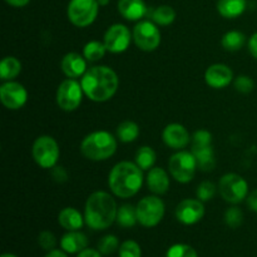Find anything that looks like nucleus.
Returning <instances> with one entry per match:
<instances>
[{"label": "nucleus", "instance_id": "25", "mask_svg": "<svg viewBox=\"0 0 257 257\" xmlns=\"http://www.w3.org/2000/svg\"><path fill=\"white\" fill-rule=\"evenodd\" d=\"M115 221H117L118 225L122 226V227H133V226L138 222L136 207H133V206L131 205L120 206V207L118 208Z\"/></svg>", "mask_w": 257, "mask_h": 257}, {"label": "nucleus", "instance_id": "22", "mask_svg": "<svg viewBox=\"0 0 257 257\" xmlns=\"http://www.w3.org/2000/svg\"><path fill=\"white\" fill-rule=\"evenodd\" d=\"M83 220L84 218L80 215L79 211L73 207L64 208V210L60 211L59 216H58L60 226L68 231H78L79 228H82L83 223H84Z\"/></svg>", "mask_w": 257, "mask_h": 257}, {"label": "nucleus", "instance_id": "23", "mask_svg": "<svg viewBox=\"0 0 257 257\" xmlns=\"http://www.w3.org/2000/svg\"><path fill=\"white\" fill-rule=\"evenodd\" d=\"M246 9V0H218L217 10L222 17L233 19Z\"/></svg>", "mask_w": 257, "mask_h": 257}, {"label": "nucleus", "instance_id": "27", "mask_svg": "<svg viewBox=\"0 0 257 257\" xmlns=\"http://www.w3.org/2000/svg\"><path fill=\"white\" fill-rule=\"evenodd\" d=\"M246 37L243 33L237 30H231L226 33L222 38V47L228 52H237L245 44Z\"/></svg>", "mask_w": 257, "mask_h": 257}, {"label": "nucleus", "instance_id": "29", "mask_svg": "<svg viewBox=\"0 0 257 257\" xmlns=\"http://www.w3.org/2000/svg\"><path fill=\"white\" fill-rule=\"evenodd\" d=\"M105 52H107V48H105L104 43H100L98 40H92V42L87 43L84 45V49H83L84 58H87V60H89V62L100 60L104 57Z\"/></svg>", "mask_w": 257, "mask_h": 257}, {"label": "nucleus", "instance_id": "16", "mask_svg": "<svg viewBox=\"0 0 257 257\" xmlns=\"http://www.w3.org/2000/svg\"><path fill=\"white\" fill-rule=\"evenodd\" d=\"M205 79L211 88L221 89V88L227 87L232 82L233 73L231 68L226 64H213L206 70Z\"/></svg>", "mask_w": 257, "mask_h": 257}, {"label": "nucleus", "instance_id": "8", "mask_svg": "<svg viewBox=\"0 0 257 257\" xmlns=\"http://www.w3.org/2000/svg\"><path fill=\"white\" fill-rule=\"evenodd\" d=\"M97 0H70L68 18L75 27L84 28L92 24L98 15Z\"/></svg>", "mask_w": 257, "mask_h": 257}, {"label": "nucleus", "instance_id": "32", "mask_svg": "<svg viewBox=\"0 0 257 257\" xmlns=\"http://www.w3.org/2000/svg\"><path fill=\"white\" fill-rule=\"evenodd\" d=\"M166 257H198L197 252L191 246L185 245V243H177L168 248Z\"/></svg>", "mask_w": 257, "mask_h": 257}, {"label": "nucleus", "instance_id": "6", "mask_svg": "<svg viewBox=\"0 0 257 257\" xmlns=\"http://www.w3.org/2000/svg\"><path fill=\"white\" fill-rule=\"evenodd\" d=\"M138 222L145 227H155L162 221L165 216V203L156 196L145 197L138 202L137 207Z\"/></svg>", "mask_w": 257, "mask_h": 257}, {"label": "nucleus", "instance_id": "9", "mask_svg": "<svg viewBox=\"0 0 257 257\" xmlns=\"http://www.w3.org/2000/svg\"><path fill=\"white\" fill-rule=\"evenodd\" d=\"M33 157L43 168H53L59 158V147L50 136H40L33 145Z\"/></svg>", "mask_w": 257, "mask_h": 257}, {"label": "nucleus", "instance_id": "26", "mask_svg": "<svg viewBox=\"0 0 257 257\" xmlns=\"http://www.w3.org/2000/svg\"><path fill=\"white\" fill-rule=\"evenodd\" d=\"M140 136V127L137 123L131 122V120H125V122L120 123L117 128V137L119 138L122 142L130 143L136 141Z\"/></svg>", "mask_w": 257, "mask_h": 257}, {"label": "nucleus", "instance_id": "17", "mask_svg": "<svg viewBox=\"0 0 257 257\" xmlns=\"http://www.w3.org/2000/svg\"><path fill=\"white\" fill-rule=\"evenodd\" d=\"M190 135L182 124L172 123V124H168L163 131V142L173 150L185 148L190 143Z\"/></svg>", "mask_w": 257, "mask_h": 257}, {"label": "nucleus", "instance_id": "21", "mask_svg": "<svg viewBox=\"0 0 257 257\" xmlns=\"http://www.w3.org/2000/svg\"><path fill=\"white\" fill-rule=\"evenodd\" d=\"M147 185L148 188L152 191L153 193L157 195H163L170 188V178L166 171L163 168L156 167L148 172L147 176Z\"/></svg>", "mask_w": 257, "mask_h": 257}, {"label": "nucleus", "instance_id": "44", "mask_svg": "<svg viewBox=\"0 0 257 257\" xmlns=\"http://www.w3.org/2000/svg\"><path fill=\"white\" fill-rule=\"evenodd\" d=\"M97 2H98V4H99V5H107L109 0H97Z\"/></svg>", "mask_w": 257, "mask_h": 257}, {"label": "nucleus", "instance_id": "11", "mask_svg": "<svg viewBox=\"0 0 257 257\" xmlns=\"http://www.w3.org/2000/svg\"><path fill=\"white\" fill-rule=\"evenodd\" d=\"M83 88L82 84L77 82L75 79L64 80L60 83L57 90V103L63 110L72 112L77 109L82 103L83 98Z\"/></svg>", "mask_w": 257, "mask_h": 257}, {"label": "nucleus", "instance_id": "10", "mask_svg": "<svg viewBox=\"0 0 257 257\" xmlns=\"http://www.w3.org/2000/svg\"><path fill=\"white\" fill-rule=\"evenodd\" d=\"M218 190L225 201L230 203H240L247 196V182L236 173H227L221 178Z\"/></svg>", "mask_w": 257, "mask_h": 257}, {"label": "nucleus", "instance_id": "40", "mask_svg": "<svg viewBox=\"0 0 257 257\" xmlns=\"http://www.w3.org/2000/svg\"><path fill=\"white\" fill-rule=\"evenodd\" d=\"M53 177L58 181V182H63L67 180V173L63 170V167H55L53 171Z\"/></svg>", "mask_w": 257, "mask_h": 257}, {"label": "nucleus", "instance_id": "41", "mask_svg": "<svg viewBox=\"0 0 257 257\" xmlns=\"http://www.w3.org/2000/svg\"><path fill=\"white\" fill-rule=\"evenodd\" d=\"M248 49H250L252 57L257 59V33L250 38V42H248Z\"/></svg>", "mask_w": 257, "mask_h": 257}, {"label": "nucleus", "instance_id": "33", "mask_svg": "<svg viewBox=\"0 0 257 257\" xmlns=\"http://www.w3.org/2000/svg\"><path fill=\"white\" fill-rule=\"evenodd\" d=\"M119 257H142L141 246L133 240L124 241L119 247Z\"/></svg>", "mask_w": 257, "mask_h": 257}, {"label": "nucleus", "instance_id": "30", "mask_svg": "<svg viewBox=\"0 0 257 257\" xmlns=\"http://www.w3.org/2000/svg\"><path fill=\"white\" fill-rule=\"evenodd\" d=\"M151 17H152L153 22L157 23V24L170 25L175 22L176 12L173 10V8L168 7V5H162V7H158L157 9L153 10Z\"/></svg>", "mask_w": 257, "mask_h": 257}, {"label": "nucleus", "instance_id": "15", "mask_svg": "<svg viewBox=\"0 0 257 257\" xmlns=\"http://www.w3.org/2000/svg\"><path fill=\"white\" fill-rule=\"evenodd\" d=\"M205 216V207L200 200H183L176 207V218L183 225H195Z\"/></svg>", "mask_w": 257, "mask_h": 257}, {"label": "nucleus", "instance_id": "45", "mask_svg": "<svg viewBox=\"0 0 257 257\" xmlns=\"http://www.w3.org/2000/svg\"><path fill=\"white\" fill-rule=\"evenodd\" d=\"M2 257H18V256L13 255V253H4V255H2Z\"/></svg>", "mask_w": 257, "mask_h": 257}, {"label": "nucleus", "instance_id": "37", "mask_svg": "<svg viewBox=\"0 0 257 257\" xmlns=\"http://www.w3.org/2000/svg\"><path fill=\"white\" fill-rule=\"evenodd\" d=\"M253 80L247 75H240L235 80V88L240 93H250L253 89Z\"/></svg>", "mask_w": 257, "mask_h": 257}, {"label": "nucleus", "instance_id": "42", "mask_svg": "<svg viewBox=\"0 0 257 257\" xmlns=\"http://www.w3.org/2000/svg\"><path fill=\"white\" fill-rule=\"evenodd\" d=\"M5 2H7L8 4L13 5V7L20 8V7H25L30 0H5Z\"/></svg>", "mask_w": 257, "mask_h": 257}, {"label": "nucleus", "instance_id": "1", "mask_svg": "<svg viewBox=\"0 0 257 257\" xmlns=\"http://www.w3.org/2000/svg\"><path fill=\"white\" fill-rule=\"evenodd\" d=\"M83 92L94 102H105L118 89V77L113 69L105 65L93 67L84 73L80 82Z\"/></svg>", "mask_w": 257, "mask_h": 257}, {"label": "nucleus", "instance_id": "18", "mask_svg": "<svg viewBox=\"0 0 257 257\" xmlns=\"http://www.w3.org/2000/svg\"><path fill=\"white\" fill-rule=\"evenodd\" d=\"M62 70L67 77L78 78L87 72V63L78 53H68L62 59Z\"/></svg>", "mask_w": 257, "mask_h": 257}, {"label": "nucleus", "instance_id": "20", "mask_svg": "<svg viewBox=\"0 0 257 257\" xmlns=\"http://www.w3.org/2000/svg\"><path fill=\"white\" fill-rule=\"evenodd\" d=\"M88 238L87 236L79 231H69L65 233L60 240L62 250L67 253H79L84 248H87Z\"/></svg>", "mask_w": 257, "mask_h": 257}, {"label": "nucleus", "instance_id": "24", "mask_svg": "<svg viewBox=\"0 0 257 257\" xmlns=\"http://www.w3.org/2000/svg\"><path fill=\"white\" fill-rule=\"evenodd\" d=\"M22 70V63L14 57H5L0 64V77L3 80H10L18 77Z\"/></svg>", "mask_w": 257, "mask_h": 257}, {"label": "nucleus", "instance_id": "4", "mask_svg": "<svg viewBox=\"0 0 257 257\" xmlns=\"http://www.w3.org/2000/svg\"><path fill=\"white\" fill-rule=\"evenodd\" d=\"M117 150V141L105 131H97L83 140L80 151L83 156L92 161H104L112 157Z\"/></svg>", "mask_w": 257, "mask_h": 257}, {"label": "nucleus", "instance_id": "34", "mask_svg": "<svg viewBox=\"0 0 257 257\" xmlns=\"http://www.w3.org/2000/svg\"><path fill=\"white\" fill-rule=\"evenodd\" d=\"M243 215L242 211L238 207H231L225 213V222L228 227L237 228L242 223Z\"/></svg>", "mask_w": 257, "mask_h": 257}, {"label": "nucleus", "instance_id": "31", "mask_svg": "<svg viewBox=\"0 0 257 257\" xmlns=\"http://www.w3.org/2000/svg\"><path fill=\"white\" fill-rule=\"evenodd\" d=\"M119 246V241L115 237L114 235H107L104 237H102L98 242V251H99L102 255H110V253L114 252L115 250Z\"/></svg>", "mask_w": 257, "mask_h": 257}, {"label": "nucleus", "instance_id": "43", "mask_svg": "<svg viewBox=\"0 0 257 257\" xmlns=\"http://www.w3.org/2000/svg\"><path fill=\"white\" fill-rule=\"evenodd\" d=\"M44 257H68L65 251H60V250H52L47 253Z\"/></svg>", "mask_w": 257, "mask_h": 257}, {"label": "nucleus", "instance_id": "35", "mask_svg": "<svg viewBox=\"0 0 257 257\" xmlns=\"http://www.w3.org/2000/svg\"><path fill=\"white\" fill-rule=\"evenodd\" d=\"M216 193V186L213 185L210 181H205V182L201 183L197 187V198L202 202H206V201H210L211 198H213Z\"/></svg>", "mask_w": 257, "mask_h": 257}, {"label": "nucleus", "instance_id": "14", "mask_svg": "<svg viewBox=\"0 0 257 257\" xmlns=\"http://www.w3.org/2000/svg\"><path fill=\"white\" fill-rule=\"evenodd\" d=\"M104 45L108 52L122 53L127 50L131 43V32L123 24H114L105 32Z\"/></svg>", "mask_w": 257, "mask_h": 257}, {"label": "nucleus", "instance_id": "13", "mask_svg": "<svg viewBox=\"0 0 257 257\" xmlns=\"http://www.w3.org/2000/svg\"><path fill=\"white\" fill-rule=\"evenodd\" d=\"M0 99L8 109H19L27 103L28 92L20 83L8 82L0 87Z\"/></svg>", "mask_w": 257, "mask_h": 257}, {"label": "nucleus", "instance_id": "3", "mask_svg": "<svg viewBox=\"0 0 257 257\" xmlns=\"http://www.w3.org/2000/svg\"><path fill=\"white\" fill-rule=\"evenodd\" d=\"M143 183L142 170L132 162H119L112 168L108 185L117 197L128 198L140 191Z\"/></svg>", "mask_w": 257, "mask_h": 257}, {"label": "nucleus", "instance_id": "36", "mask_svg": "<svg viewBox=\"0 0 257 257\" xmlns=\"http://www.w3.org/2000/svg\"><path fill=\"white\" fill-rule=\"evenodd\" d=\"M38 242L42 248L47 251L54 250L55 245H57V238H55L54 233L50 232V231H43L40 232L39 237H38Z\"/></svg>", "mask_w": 257, "mask_h": 257}, {"label": "nucleus", "instance_id": "5", "mask_svg": "<svg viewBox=\"0 0 257 257\" xmlns=\"http://www.w3.org/2000/svg\"><path fill=\"white\" fill-rule=\"evenodd\" d=\"M212 136L208 131L200 130L192 137V153L197 160V166L202 171H212L215 168V152L211 146Z\"/></svg>", "mask_w": 257, "mask_h": 257}, {"label": "nucleus", "instance_id": "28", "mask_svg": "<svg viewBox=\"0 0 257 257\" xmlns=\"http://www.w3.org/2000/svg\"><path fill=\"white\" fill-rule=\"evenodd\" d=\"M156 162V152L148 146L141 147L136 153V165L143 171L150 170Z\"/></svg>", "mask_w": 257, "mask_h": 257}, {"label": "nucleus", "instance_id": "7", "mask_svg": "<svg viewBox=\"0 0 257 257\" xmlns=\"http://www.w3.org/2000/svg\"><path fill=\"white\" fill-rule=\"evenodd\" d=\"M197 167V160L193 153L186 152V151H181V152L173 155L168 163V168H170L172 177L181 183L190 182L195 176Z\"/></svg>", "mask_w": 257, "mask_h": 257}, {"label": "nucleus", "instance_id": "12", "mask_svg": "<svg viewBox=\"0 0 257 257\" xmlns=\"http://www.w3.org/2000/svg\"><path fill=\"white\" fill-rule=\"evenodd\" d=\"M133 39L140 49L152 52L158 48L161 43V33L153 23L145 20L138 23L133 29Z\"/></svg>", "mask_w": 257, "mask_h": 257}, {"label": "nucleus", "instance_id": "2", "mask_svg": "<svg viewBox=\"0 0 257 257\" xmlns=\"http://www.w3.org/2000/svg\"><path fill=\"white\" fill-rule=\"evenodd\" d=\"M117 203L114 198L107 192L92 193L85 203L84 220L93 230H105L117 218Z\"/></svg>", "mask_w": 257, "mask_h": 257}, {"label": "nucleus", "instance_id": "19", "mask_svg": "<svg viewBox=\"0 0 257 257\" xmlns=\"http://www.w3.org/2000/svg\"><path fill=\"white\" fill-rule=\"evenodd\" d=\"M118 10L123 18L132 22L147 15V7L143 0H119Z\"/></svg>", "mask_w": 257, "mask_h": 257}, {"label": "nucleus", "instance_id": "39", "mask_svg": "<svg viewBox=\"0 0 257 257\" xmlns=\"http://www.w3.org/2000/svg\"><path fill=\"white\" fill-rule=\"evenodd\" d=\"M247 206L250 207V210L257 212V190L252 191V192H251V195H248Z\"/></svg>", "mask_w": 257, "mask_h": 257}, {"label": "nucleus", "instance_id": "38", "mask_svg": "<svg viewBox=\"0 0 257 257\" xmlns=\"http://www.w3.org/2000/svg\"><path fill=\"white\" fill-rule=\"evenodd\" d=\"M77 257H102V253L98 250H94V248H84V250L78 253Z\"/></svg>", "mask_w": 257, "mask_h": 257}]
</instances>
